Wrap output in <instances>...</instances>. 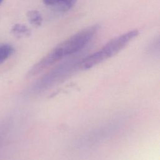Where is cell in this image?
<instances>
[{"mask_svg":"<svg viewBox=\"0 0 160 160\" xmlns=\"http://www.w3.org/2000/svg\"><path fill=\"white\" fill-rule=\"evenodd\" d=\"M5 125L0 126V144L5 137Z\"/></svg>","mask_w":160,"mask_h":160,"instance_id":"obj_7","label":"cell"},{"mask_svg":"<svg viewBox=\"0 0 160 160\" xmlns=\"http://www.w3.org/2000/svg\"><path fill=\"white\" fill-rule=\"evenodd\" d=\"M43 3L57 10L65 12L70 10L76 4L77 0H42Z\"/></svg>","mask_w":160,"mask_h":160,"instance_id":"obj_3","label":"cell"},{"mask_svg":"<svg viewBox=\"0 0 160 160\" xmlns=\"http://www.w3.org/2000/svg\"><path fill=\"white\" fill-rule=\"evenodd\" d=\"M27 18L30 22L34 26H41L42 23V17L41 13L36 10H30L27 12Z\"/></svg>","mask_w":160,"mask_h":160,"instance_id":"obj_5","label":"cell"},{"mask_svg":"<svg viewBox=\"0 0 160 160\" xmlns=\"http://www.w3.org/2000/svg\"><path fill=\"white\" fill-rule=\"evenodd\" d=\"M11 32L16 38H26L31 35V29L25 24L18 23L15 24L11 29Z\"/></svg>","mask_w":160,"mask_h":160,"instance_id":"obj_4","label":"cell"},{"mask_svg":"<svg viewBox=\"0 0 160 160\" xmlns=\"http://www.w3.org/2000/svg\"><path fill=\"white\" fill-rule=\"evenodd\" d=\"M14 48L9 44H0V64L8 59L13 53Z\"/></svg>","mask_w":160,"mask_h":160,"instance_id":"obj_6","label":"cell"},{"mask_svg":"<svg viewBox=\"0 0 160 160\" xmlns=\"http://www.w3.org/2000/svg\"><path fill=\"white\" fill-rule=\"evenodd\" d=\"M99 29L98 24L89 26L59 42L29 69L27 76H37L64 58L79 52L89 43Z\"/></svg>","mask_w":160,"mask_h":160,"instance_id":"obj_1","label":"cell"},{"mask_svg":"<svg viewBox=\"0 0 160 160\" xmlns=\"http://www.w3.org/2000/svg\"><path fill=\"white\" fill-rule=\"evenodd\" d=\"M138 34V29H132L111 39L97 51L82 59L78 63V68L81 70H88L113 57L123 49Z\"/></svg>","mask_w":160,"mask_h":160,"instance_id":"obj_2","label":"cell"},{"mask_svg":"<svg viewBox=\"0 0 160 160\" xmlns=\"http://www.w3.org/2000/svg\"><path fill=\"white\" fill-rule=\"evenodd\" d=\"M3 1V0H0V4L2 3V2Z\"/></svg>","mask_w":160,"mask_h":160,"instance_id":"obj_8","label":"cell"}]
</instances>
